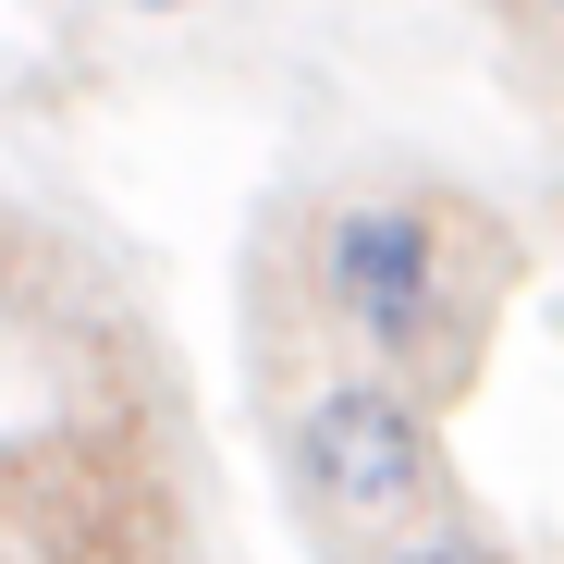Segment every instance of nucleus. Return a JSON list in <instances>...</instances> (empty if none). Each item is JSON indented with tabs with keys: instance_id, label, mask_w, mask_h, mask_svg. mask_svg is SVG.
Listing matches in <instances>:
<instances>
[{
	"instance_id": "nucleus-1",
	"label": "nucleus",
	"mask_w": 564,
	"mask_h": 564,
	"mask_svg": "<svg viewBox=\"0 0 564 564\" xmlns=\"http://www.w3.org/2000/svg\"><path fill=\"white\" fill-rule=\"evenodd\" d=\"M503 221L454 184H417V172H368V184H332L295 221V295L307 319L332 332L344 368H381V381L454 405L491 356V307H503Z\"/></svg>"
},
{
	"instance_id": "nucleus-2",
	"label": "nucleus",
	"mask_w": 564,
	"mask_h": 564,
	"mask_svg": "<svg viewBox=\"0 0 564 564\" xmlns=\"http://www.w3.org/2000/svg\"><path fill=\"white\" fill-rule=\"evenodd\" d=\"M282 479H295L307 528L344 552H381L430 516H454V454H442V405L381 381V368H307L282 393Z\"/></svg>"
},
{
	"instance_id": "nucleus-3",
	"label": "nucleus",
	"mask_w": 564,
	"mask_h": 564,
	"mask_svg": "<svg viewBox=\"0 0 564 564\" xmlns=\"http://www.w3.org/2000/svg\"><path fill=\"white\" fill-rule=\"evenodd\" d=\"M356 564H516L503 552V528H479V516H430V528H405V540H381V552H356Z\"/></svg>"
},
{
	"instance_id": "nucleus-4",
	"label": "nucleus",
	"mask_w": 564,
	"mask_h": 564,
	"mask_svg": "<svg viewBox=\"0 0 564 564\" xmlns=\"http://www.w3.org/2000/svg\"><path fill=\"white\" fill-rule=\"evenodd\" d=\"M503 25H528V37H564V0H491Z\"/></svg>"
},
{
	"instance_id": "nucleus-5",
	"label": "nucleus",
	"mask_w": 564,
	"mask_h": 564,
	"mask_svg": "<svg viewBox=\"0 0 564 564\" xmlns=\"http://www.w3.org/2000/svg\"><path fill=\"white\" fill-rule=\"evenodd\" d=\"M135 13H197V0H135Z\"/></svg>"
}]
</instances>
